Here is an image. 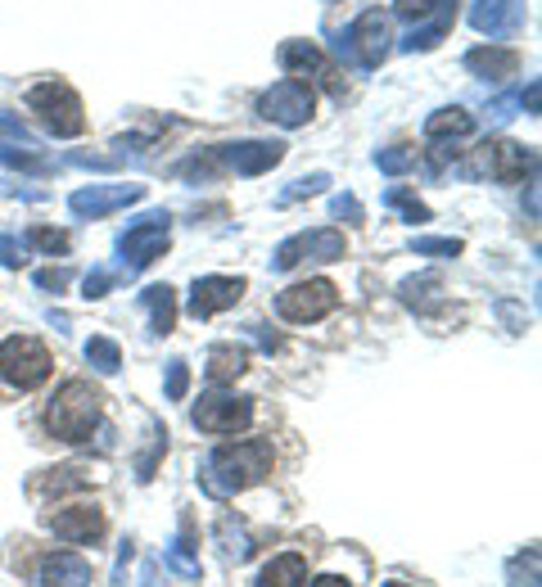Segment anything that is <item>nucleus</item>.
<instances>
[{
	"label": "nucleus",
	"instance_id": "obj_21",
	"mask_svg": "<svg viewBox=\"0 0 542 587\" xmlns=\"http://www.w3.org/2000/svg\"><path fill=\"white\" fill-rule=\"evenodd\" d=\"M470 131H475V118H470L461 104H452V108H439V114H429V118H425V140H429V145L465 140Z\"/></svg>",
	"mask_w": 542,
	"mask_h": 587
},
{
	"label": "nucleus",
	"instance_id": "obj_18",
	"mask_svg": "<svg viewBox=\"0 0 542 587\" xmlns=\"http://www.w3.org/2000/svg\"><path fill=\"white\" fill-rule=\"evenodd\" d=\"M36 154H42V140L23 127V118L0 108V159L14 163V168H27V172H42V159Z\"/></svg>",
	"mask_w": 542,
	"mask_h": 587
},
{
	"label": "nucleus",
	"instance_id": "obj_3",
	"mask_svg": "<svg viewBox=\"0 0 542 587\" xmlns=\"http://www.w3.org/2000/svg\"><path fill=\"white\" fill-rule=\"evenodd\" d=\"M393 50V19L380 10H367L353 27L335 32V55L353 68H380Z\"/></svg>",
	"mask_w": 542,
	"mask_h": 587
},
{
	"label": "nucleus",
	"instance_id": "obj_6",
	"mask_svg": "<svg viewBox=\"0 0 542 587\" xmlns=\"http://www.w3.org/2000/svg\"><path fill=\"white\" fill-rule=\"evenodd\" d=\"M172 240V217L159 208V212H145L136 217V227L123 231L118 240V253H123V267L127 272H140V267H150L154 258H163V249Z\"/></svg>",
	"mask_w": 542,
	"mask_h": 587
},
{
	"label": "nucleus",
	"instance_id": "obj_24",
	"mask_svg": "<svg viewBox=\"0 0 542 587\" xmlns=\"http://www.w3.org/2000/svg\"><path fill=\"white\" fill-rule=\"evenodd\" d=\"M303 583H308V561L299 552L276 556L258 578V587H303Z\"/></svg>",
	"mask_w": 542,
	"mask_h": 587
},
{
	"label": "nucleus",
	"instance_id": "obj_41",
	"mask_svg": "<svg viewBox=\"0 0 542 587\" xmlns=\"http://www.w3.org/2000/svg\"><path fill=\"white\" fill-rule=\"evenodd\" d=\"M516 108H520V95H501V100L488 104V118H493V123H511Z\"/></svg>",
	"mask_w": 542,
	"mask_h": 587
},
{
	"label": "nucleus",
	"instance_id": "obj_7",
	"mask_svg": "<svg viewBox=\"0 0 542 587\" xmlns=\"http://www.w3.org/2000/svg\"><path fill=\"white\" fill-rule=\"evenodd\" d=\"M348 253V240L331 227H321V231H299V235H289L276 253H272V267L276 272H289V267H299V263H339Z\"/></svg>",
	"mask_w": 542,
	"mask_h": 587
},
{
	"label": "nucleus",
	"instance_id": "obj_16",
	"mask_svg": "<svg viewBox=\"0 0 542 587\" xmlns=\"http://www.w3.org/2000/svg\"><path fill=\"white\" fill-rule=\"evenodd\" d=\"M145 199V186H82L68 195V208L78 217H104V212H118L127 204H140Z\"/></svg>",
	"mask_w": 542,
	"mask_h": 587
},
{
	"label": "nucleus",
	"instance_id": "obj_17",
	"mask_svg": "<svg viewBox=\"0 0 542 587\" xmlns=\"http://www.w3.org/2000/svg\"><path fill=\"white\" fill-rule=\"evenodd\" d=\"M46 529L64 542H100L108 533L104 525V510L100 506H68V510H55L46 516Z\"/></svg>",
	"mask_w": 542,
	"mask_h": 587
},
{
	"label": "nucleus",
	"instance_id": "obj_8",
	"mask_svg": "<svg viewBox=\"0 0 542 587\" xmlns=\"http://www.w3.org/2000/svg\"><path fill=\"white\" fill-rule=\"evenodd\" d=\"M312 108H316V95L299 78H285V82H276L272 91L258 95V118H267L276 127H303L312 118Z\"/></svg>",
	"mask_w": 542,
	"mask_h": 587
},
{
	"label": "nucleus",
	"instance_id": "obj_38",
	"mask_svg": "<svg viewBox=\"0 0 542 587\" xmlns=\"http://www.w3.org/2000/svg\"><path fill=\"white\" fill-rule=\"evenodd\" d=\"M108 289H114V272H108V267L87 272V280H82V294H87V299H104Z\"/></svg>",
	"mask_w": 542,
	"mask_h": 587
},
{
	"label": "nucleus",
	"instance_id": "obj_22",
	"mask_svg": "<svg viewBox=\"0 0 542 587\" xmlns=\"http://www.w3.org/2000/svg\"><path fill=\"white\" fill-rule=\"evenodd\" d=\"M244 366H249V353L240 344H212L204 371H208L212 384H227V380H240L244 376Z\"/></svg>",
	"mask_w": 542,
	"mask_h": 587
},
{
	"label": "nucleus",
	"instance_id": "obj_35",
	"mask_svg": "<svg viewBox=\"0 0 542 587\" xmlns=\"http://www.w3.org/2000/svg\"><path fill=\"white\" fill-rule=\"evenodd\" d=\"M452 5V0H393V14L397 19H429L434 10Z\"/></svg>",
	"mask_w": 542,
	"mask_h": 587
},
{
	"label": "nucleus",
	"instance_id": "obj_15",
	"mask_svg": "<svg viewBox=\"0 0 542 587\" xmlns=\"http://www.w3.org/2000/svg\"><path fill=\"white\" fill-rule=\"evenodd\" d=\"M276 59H280L285 72H295V78H316V82L331 87L335 95H344V87H339V78H335L331 59H325V50H321L316 42H285V46L276 50Z\"/></svg>",
	"mask_w": 542,
	"mask_h": 587
},
{
	"label": "nucleus",
	"instance_id": "obj_46",
	"mask_svg": "<svg viewBox=\"0 0 542 587\" xmlns=\"http://www.w3.org/2000/svg\"><path fill=\"white\" fill-rule=\"evenodd\" d=\"M163 448H168V434L154 444V452H163ZM150 474H154V457H145V461H140V480H150Z\"/></svg>",
	"mask_w": 542,
	"mask_h": 587
},
{
	"label": "nucleus",
	"instance_id": "obj_44",
	"mask_svg": "<svg viewBox=\"0 0 542 587\" xmlns=\"http://www.w3.org/2000/svg\"><path fill=\"white\" fill-rule=\"evenodd\" d=\"M249 330H253V339H258L263 353H276L280 348V335H267V325H249Z\"/></svg>",
	"mask_w": 542,
	"mask_h": 587
},
{
	"label": "nucleus",
	"instance_id": "obj_26",
	"mask_svg": "<svg viewBox=\"0 0 542 587\" xmlns=\"http://www.w3.org/2000/svg\"><path fill=\"white\" fill-rule=\"evenodd\" d=\"M448 27H452V5H443L439 10V19H429L425 27H412L407 36H403V46L397 50H407V55H416V50H434L448 36Z\"/></svg>",
	"mask_w": 542,
	"mask_h": 587
},
{
	"label": "nucleus",
	"instance_id": "obj_20",
	"mask_svg": "<svg viewBox=\"0 0 542 587\" xmlns=\"http://www.w3.org/2000/svg\"><path fill=\"white\" fill-rule=\"evenodd\" d=\"M42 587H91V565L72 552H55L42 565Z\"/></svg>",
	"mask_w": 542,
	"mask_h": 587
},
{
	"label": "nucleus",
	"instance_id": "obj_23",
	"mask_svg": "<svg viewBox=\"0 0 542 587\" xmlns=\"http://www.w3.org/2000/svg\"><path fill=\"white\" fill-rule=\"evenodd\" d=\"M439 294H443L439 272H425V276H412V280L397 285V299H403L407 308H416V312H429L434 303H439Z\"/></svg>",
	"mask_w": 542,
	"mask_h": 587
},
{
	"label": "nucleus",
	"instance_id": "obj_40",
	"mask_svg": "<svg viewBox=\"0 0 542 587\" xmlns=\"http://www.w3.org/2000/svg\"><path fill=\"white\" fill-rule=\"evenodd\" d=\"M331 212H335V217H348V222H367V212H361V204H357V195H348V191L331 199Z\"/></svg>",
	"mask_w": 542,
	"mask_h": 587
},
{
	"label": "nucleus",
	"instance_id": "obj_27",
	"mask_svg": "<svg viewBox=\"0 0 542 587\" xmlns=\"http://www.w3.org/2000/svg\"><path fill=\"white\" fill-rule=\"evenodd\" d=\"M91 484V474L82 470V465H59V470H50L46 480H32V493L42 497V493H72V488H87Z\"/></svg>",
	"mask_w": 542,
	"mask_h": 587
},
{
	"label": "nucleus",
	"instance_id": "obj_48",
	"mask_svg": "<svg viewBox=\"0 0 542 587\" xmlns=\"http://www.w3.org/2000/svg\"><path fill=\"white\" fill-rule=\"evenodd\" d=\"M384 587H407V583H384Z\"/></svg>",
	"mask_w": 542,
	"mask_h": 587
},
{
	"label": "nucleus",
	"instance_id": "obj_47",
	"mask_svg": "<svg viewBox=\"0 0 542 587\" xmlns=\"http://www.w3.org/2000/svg\"><path fill=\"white\" fill-rule=\"evenodd\" d=\"M312 587H348V578H339V574H325V578H316Z\"/></svg>",
	"mask_w": 542,
	"mask_h": 587
},
{
	"label": "nucleus",
	"instance_id": "obj_36",
	"mask_svg": "<svg viewBox=\"0 0 542 587\" xmlns=\"http://www.w3.org/2000/svg\"><path fill=\"white\" fill-rule=\"evenodd\" d=\"M27 244L46 249V253H68V249H72V240H68L64 231H50V227H36V231L27 235Z\"/></svg>",
	"mask_w": 542,
	"mask_h": 587
},
{
	"label": "nucleus",
	"instance_id": "obj_11",
	"mask_svg": "<svg viewBox=\"0 0 542 587\" xmlns=\"http://www.w3.org/2000/svg\"><path fill=\"white\" fill-rule=\"evenodd\" d=\"M217 168H231L240 176H263L285 159V145L280 140H240V145H217L212 150Z\"/></svg>",
	"mask_w": 542,
	"mask_h": 587
},
{
	"label": "nucleus",
	"instance_id": "obj_19",
	"mask_svg": "<svg viewBox=\"0 0 542 587\" xmlns=\"http://www.w3.org/2000/svg\"><path fill=\"white\" fill-rule=\"evenodd\" d=\"M465 68L475 72V78H488V82H501V78H516L520 68V55L511 46H475L465 55Z\"/></svg>",
	"mask_w": 542,
	"mask_h": 587
},
{
	"label": "nucleus",
	"instance_id": "obj_33",
	"mask_svg": "<svg viewBox=\"0 0 542 587\" xmlns=\"http://www.w3.org/2000/svg\"><path fill=\"white\" fill-rule=\"evenodd\" d=\"M325 186H331V176L325 172H312V176H299L289 191H280V204H299V199H308V195H321Z\"/></svg>",
	"mask_w": 542,
	"mask_h": 587
},
{
	"label": "nucleus",
	"instance_id": "obj_13",
	"mask_svg": "<svg viewBox=\"0 0 542 587\" xmlns=\"http://www.w3.org/2000/svg\"><path fill=\"white\" fill-rule=\"evenodd\" d=\"M465 19L488 42H506V36H516L524 27V0H470Z\"/></svg>",
	"mask_w": 542,
	"mask_h": 587
},
{
	"label": "nucleus",
	"instance_id": "obj_14",
	"mask_svg": "<svg viewBox=\"0 0 542 587\" xmlns=\"http://www.w3.org/2000/svg\"><path fill=\"white\" fill-rule=\"evenodd\" d=\"M244 289H249V285H244L240 276H199L195 289H191L186 312H191L195 321H208V316H217V312L235 308V303L244 299Z\"/></svg>",
	"mask_w": 542,
	"mask_h": 587
},
{
	"label": "nucleus",
	"instance_id": "obj_28",
	"mask_svg": "<svg viewBox=\"0 0 542 587\" xmlns=\"http://www.w3.org/2000/svg\"><path fill=\"white\" fill-rule=\"evenodd\" d=\"M87 361L95 366L100 376H114L118 366H123V348L114 344V339H104V335H95L91 344H87Z\"/></svg>",
	"mask_w": 542,
	"mask_h": 587
},
{
	"label": "nucleus",
	"instance_id": "obj_30",
	"mask_svg": "<svg viewBox=\"0 0 542 587\" xmlns=\"http://www.w3.org/2000/svg\"><path fill=\"white\" fill-rule=\"evenodd\" d=\"M506 587H538V546L506 565Z\"/></svg>",
	"mask_w": 542,
	"mask_h": 587
},
{
	"label": "nucleus",
	"instance_id": "obj_45",
	"mask_svg": "<svg viewBox=\"0 0 542 587\" xmlns=\"http://www.w3.org/2000/svg\"><path fill=\"white\" fill-rule=\"evenodd\" d=\"M538 100H542V87H538V82H529V91L520 95V108H529V114H538Z\"/></svg>",
	"mask_w": 542,
	"mask_h": 587
},
{
	"label": "nucleus",
	"instance_id": "obj_32",
	"mask_svg": "<svg viewBox=\"0 0 542 587\" xmlns=\"http://www.w3.org/2000/svg\"><path fill=\"white\" fill-rule=\"evenodd\" d=\"M384 204H389V208H397V212H403L407 222H429V208H425V204H420L416 195H407L403 186H393V191L384 195Z\"/></svg>",
	"mask_w": 542,
	"mask_h": 587
},
{
	"label": "nucleus",
	"instance_id": "obj_39",
	"mask_svg": "<svg viewBox=\"0 0 542 587\" xmlns=\"http://www.w3.org/2000/svg\"><path fill=\"white\" fill-rule=\"evenodd\" d=\"M412 249H416V253H439V258H457V253H461V240H434V235H420V240H412Z\"/></svg>",
	"mask_w": 542,
	"mask_h": 587
},
{
	"label": "nucleus",
	"instance_id": "obj_9",
	"mask_svg": "<svg viewBox=\"0 0 542 587\" xmlns=\"http://www.w3.org/2000/svg\"><path fill=\"white\" fill-rule=\"evenodd\" d=\"M339 308V289L331 280H303V285H289L285 294H276V312L295 325H312L321 316H331Z\"/></svg>",
	"mask_w": 542,
	"mask_h": 587
},
{
	"label": "nucleus",
	"instance_id": "obj_2",
	"mask_svg": "<svg viewBox=\"0 0 542 587\" xmlns=\"http://www.w3.org/2000/svg\"><path fill=\"white\" fill-rule=\"evenodd\" d=\"M100 393L87 380H68L59 384V393L50 398V412H46V429L64 444H87L91 429L100 425Z\"/></svg>",
	"mask_w": 542,
	"mask_h": 587
},
{
	"label": "nucleus",
	"instance_id": "obj_37",
	"mask_svg": "<svg viewBox=\"0 0 542 587\" xmlns=\"http://www.w3.org/2000/svg\"><path fill=\"white\" fill-rule=\"evenodd\" d=\"M0 263H5V267H23V263H27V240L0 235Z\"/></svg>",
	"mask_w": 542,
	"mask_h": 587
},
{
	"label": "nucleus",
	"instance_id": "obj_4",
	"mask_svg": "<svg viewBox=\"0 0 542 587\" xmlns=\"http://www.w3.org/2000/svg\"><path fill=\"white\" fill-rule=\"evenodd\" d=\"M27 108L50 136H82L87 131V114H82V95L72 91L64 78H50V82H36L27 91Z\"/></svg>",
	"mask_w": 542,
	"mask_h": 587
},
{
	"label": "nucleus",
	"instance_id": "obj_25",
	"mask_svg": "<svg viewBox=\"0 0 542 587\" xmlns=\"http://www.w3.org/2000/svg\"><path fill=\"white\" fill-rule=\"evenodd\" d=\"M140 303L150 308V321H154L159 335H172L176 330V294H172V285H150L140 294Z\"/></svg>",
	"mask_w": 542,
	"mask_h": 587
},
{
	"label": "nucleus",
	"instance_id": "obj_12",
	"mask_svg": "<svg viewBox=\"0 0 542 587\" xmlns=\"http://www.w3.org/2000/svg\"><path fill=\"white\" fill-rule=\"evenodd\" d=\"M533 168H538V154L516 140H488V145H480V159H475V172H488V176L506 181V186L524 181V172H533Z\"/></svg>",
	"mask_w": 542,
	"mask_h": 587
},
{
	"label": "nucleus",
	"instance_id": "obj_43",
	"mask_svg": "<svg viewBox=\"0 0 542 587\" xmlns=\"http://www.w3.org/2000/svg\"><path fill=\"white\" fill-rule=\"evenodd\" d=\"M36 285H42V289H64L68 285V272H36Z\"/></svg>",
	"mask_w": 542,
	"mask_h": 587
},
{
	"label": "nucleus",
	"instance_id": "obj_31",
	"mask_svg": "<svg viewBox=\"0 0 542 587\" xmlns=\"http://www.w3.org/2000/svg\"><path fill=\"white\" fill-rule=\"evenodd\" d=\"M168 565L176 569V574H186V578H199V561L191 556V529L181 533L172 546H168Z\"/></svg>",
	"mask_w": 542,
	"mask_h": 587
},
{
	"label": "nucleus",
	"instance_id": "obj_34",
	"mask_svg": "<svg viewBox=\"0 0 542 587\" xmlns=\"http://www.w3.org/2000/svg\"><path fill=\"white\" fill-rule=\"evenodd\" d=\"M186 389H191V366L181 361V357H172V361H168V384H163V393H168L172 402H181V398H186Z\"/></svg>",
	"mask_w": 542,
	"mask_h": 587
},
{
	"label": "nucleus",
	"instance_id": "obj_42",
	"mask_svg": "<svg viewBox=\"0 0 542 587\" xmlns=\"http://www.w3.org/2000/svg\"><path fill=\"white\" fill-rule=\"evenodd\" d=\"M64 163H72V168H100V172L114 168V159H91V154H68Z\"/></svg>",
	"mask_w": 542,
	"mask_h": 587
},
{
	"label": "nucleus",
	"instance_id": "obj_10",
	"mask_svg": "<svg viewBox=\"0 0 542 587\" xmlns=\"http://www.w3.org/2000/svg\"><path fill=\"white\" fill-rule=\"evenodd\" d=\"M191 421L204 434H240L253 421V398H231V393H208L199 398V407L191 412Z\"/></svg>",
	"mask_w": 542,
	"mask_h": 587
},
{
	"label": "nucleus",
	"instance_id": "obj_1",
	"mask_svg": "<svg viewBox=\"0 0 542 587\" xmlns=\"http://www.w3.org/2000/svg\"><path fill=\"white\" fill-rule=\"evenodd\" d=\"M272 444L267 438H244V444H227V448H212L199 465V484L208 497H235L253 484H263L272 474Z\"/></svg>",
	"mask_w": 542,
	"mask_h": 587
},
{
	"label": "nucleus",
	"instance_id": "obj_29",
	"mask_svg": "<svg viewBox=\"0 0 542 587\" xmlns=\"http://www.w3.org/2000/svg\"><path fill=\"white\" fill-rule=\"evenodd\" d=\"M376 168H380L384 176H403V172L416 168V150H407V145H389V150L376 154Z\"/></svg>",
	"mask_w": 542,
	"mask_h": 587
},
{
	"label": "nucleus",
	"instance_id": "obj_5",
	"mask_svg": "<svg viewBox=\"0 0 542 587\" xmlns=\"http://www.w3.org/2000/svg\"><path fill=\"white\" fill-rule=\"evenodd\" d=\"M50 348L32 335H14L0 344V380L14 384V389H36L50 380Z\"/></svg>",
	"mask_w": 542,
	"mask_h": 587
}]
</instances>
